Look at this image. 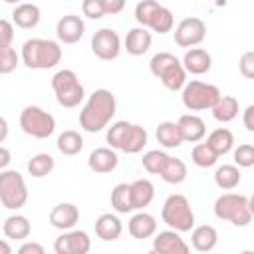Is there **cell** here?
I'll return each instance as SVG.
<instances>
[{
    "instance_id": "cell-7",
    "label": "cell",
    "mask_w": 254,
    "mask_h": 254,
    "mask_svg": "<svg viewBox=\"0 0 254 254\" xmlns=\"http://www.w3.org/2000/svg\"><path fill=\"white\" fill-rule=\"evenodd\" d=\"M52 89L62 107H77L85 97V89L73 69L56 71L52 77Z\"/></svg>"
},
{
    "instance_id": "cell-37",
    "label": "cell",
    "mask_w": 254,
    "mask_h": 254,
    "mask_svg": "<svg viewBox=\"0 0 254 254\" xmlns=\"http://www.w3.org/2000/svg\"><path fill=\"white\" fill-rule=\"evenodd\" d=\"M167 159H169V155H167L165 151L153 149V151H147V153L143 155L141 165H143V169H145L147 173H151V175H159Z\"/></svg>"
},
{
    "instance_id": "cell-16",
    "label": "cell",
    "mask_w": 254,
    "mask_h": 254,
    "mask_svg": "<svg viewBox=\"0 0 254 254\" xmlns=\"http://www.w3.org/2000/svg\"><path fill=\"white\" fill-rule=\"evenodd\" d=\"M147 141H149V133L145 127H141L137 123H127L123 137H121V143H119V151L129 153V155L141 153L145 149Z\"/></svg>"
},
{
    "instance_id": "cell-46",
    "label": "cell",
    "mask_w": 254,
    "mask_h": 254,
    "mask_svg": "<svg viewBox=\"0 0 254 254\" xmlns=\"http://www.w3.org/2000/svg\"><path fill=\"white\" fill-rule=\"evenodd\" d=\"M244 127L248 129V131H254V105H248L246 109H244Z\"/></svg>"
},
{
    "instance_id": "cell-17",
    "label": "cell",
    "mask_w": 254,
    "mask_h": 254,
    "mask_svg": "<svg viewBox=\"0 0 254 254\" xmlns=\"http://www.w3.org/2000/svg\"><path fill=\"white\" fill-rule=\"evenodd\" d=\"M79 220V208L73 202H60L50 212V222L54 228H60L64 232L73 230V226Z\"/></svg>"
},
{
    "instance_id": "cell-2",
    "label": "cell",
    "mask_w": 254,
    "mask_h": 254,
    "mask_svg": "<svg viewBox=\"0 0 254 254\" xmlns=\"http://www.w3.org/2000/svg\"><path fill=\"white\" fill-rule=\"evenodd\" d=\"M62 60V48L54 40L32 38L22 46V62L30 69H50L56 67Z\"/></svg>"
},
{
    "instance_id": "cell-32",
    "label": "cell",
    "mask_w": 254,
    "mask_h": 254,
    "mask_svg": "<svg viewBox=\"0 0 254 254\" xmlns=\"http://www.w3.org/2000/svg\"><path fill=\"white\" fill-rule=\"evenodd\" d=\"M157 141L165 147V149H177L183 145L179 127L175 121H161L157 125Z\"/></svg>"
},
{
    "instance_id": "cell-22",
    "label": "cell",
    "mask_w": 254,
    "mask_h": 254,
    "mask_svg": "<svg viewBox=\"0 0 254 254\" xmlns=\"http://www.w3.org/2000/svg\"><path fill=\"white\" fill-rule=\"evenodd\" d=\"M131 189V204L133 210H143L145 206H149L155 198V187L149 179H137L129 185Z\"/></svg>"
},
{
    "instance_id": "cell-35",
    "label": "cell",
    "mask_w": 254,
    "mask_h": 254,
    "mask_svg": "<svg viewBox=\"0 0 254 254\" xmlns=\"http://www.w3.org/2000/svg\"><path fill=\"white\" fill-rule=\"evenodd\" d=\"M54 167H56V161L50 153H38L28 161V173L34 179H42V177L50 175L54 171Z\"/></svg>"
},
{
    "instance_id": "cell-15",
    "label": "cell",
    "mask_w": 254,
    "mask_h": 254,
    "mask_svg": "<svg viewBox=\"0 0 254 254\" xmlns=\"http://www.w3.org/2000/svg\"><path fill=\"white\" fill-rule=\"evenodd\" d=\"M153 250L159 254H190L189 244L175 230H163L153 238Z\"/></svg>"
},
{
    "instance_id": "cell-41",
    "label": "cell",
    "mask_w": 254,
    "mask_h": 254,
    "mask_svg": "<svg viewBox=\"0 0 254 254\" xmlns=\"http://www.w3.org/2000/svg\"><path fill=\"white\" fill-rule=\"evenodd\" d=\"M81 10H83V16H87L91 20H99V18L105 16L103 6H101V0H83Z\"/></svg>"
},
{
    "instance_id": "cell-49",
    "label": "cell",
    "mask_w": 254,
    "mask_h": 254,
    "mask_svg": "<svg viewBox=\"0 0 254 254\" xmlns=\"http://www.w3.org/2000/svg\"><path fill=\"white\" fill-rule=\"evenodd\" d=\"M0 254H12V246L2 238H0Z\"/></svg>"
},
{
    "instance_id": "cell-19",
    "label": "cell",
    "mask_w": 254,
    "mask_h": 254,
    "mask_svg": "<svg viewBox=\"0 0 254 254\" xmlns=\"http://www.w3.org/2000/svg\"><path fill=\"white\" fill-rule=\"evenodd\" d=\"M119 163V157L113 149L109 147H97L89 153L87 157V167L93 171V173H99V175H105V173H111L115 171Z\"/></svg>"
},
{
    "instance_id": "cell-48",
    "label": "cell",
    "mask_w": 254,
    "mask_h": 254,
    "mask_svg": "<svg viewBox=\"0 0 254 254\" xmlns=\"http://www.w3.org/2000/svg\"><path fill=\"white\" fill-rule=\"evenodd\" d=\"M8 137V121L0 115V143H4Z\"/></svg>"
},
{
    "instance_id": "cell-1",
    "label": "cell",
    "mask_w": 254,
    "mask_h": 254,
    "mask_svg": "<svg viewBox=\"0 0 254 254\" xmlns=\"http://www.w3.org/2000/svg\"><path fill=\"white\" fill-rule=\"evenodd\" d=\"M117 111L115 95L109 89H95L79 111V127L87 133H97L109 125Z\"/></svg>"
},
{
    "instance_id": "cell-34",
    "label": "cell",
    "mask_w": 254,
    "mask_h": 254,
    "mask_svg": "<svg viewBox=\"0 0 254 254\" xmlns=\"http://www.w3.org/2000/svg\"><path fill=\"white\" fill-rule=\"evenodd\" d=\"M111 206L115 212L119 214H127L133 212V204H131V189L127 183H119L113 187L111 190Z\"/></svg>"
},
{
    "instance_id": "cell-6",
    "label": "cell",
    "mask_w": 254,
    "mask_h": 254,
    "mask_svg": "<svg viewBox=\"0 0 254 254\" xmlns=\"http://www.w3.org/2000/svg\"><path fill=\"white\" fill-rule=\"evenodd\" d=\"M135 20L139 22L141 28H151L157 34H167L173 30L175 18L169 8L155 0H143L135 6Z\"/></svg>"
},
{
    "instance_id": "cell-11",
    "label": "cell",
    "mask_w": 254,
    "mask_h": 254,
    "mask_svg": "<svg viewBox=\"0 0 254 254\" xmlns=\"http://www.w3.org/2000/svg\"><path fill=\"white\" fill-rule=\"evenodd\" d=\"M206 36V24L196 18V16H190V18H185L179 22L177 30H175V42L177 46L181 48H194L198 46Z\"/></svg>"
},
{
    "instance_id": "cell-3",
    "label": "cell",
    "mask_w": 254,
    "mask_h": 254,
    "mask_svg": "<svg viewBox=\"0 0 254 254\" xmlns=\"http://www.w3.org/2000/svg\"><path fill=\"white\" fill-rule=\"evenodd\" d=\"M252 200L246 194L224 192L214 200V216L220 220H228L234 226H248L252 220Z\"/></svg>"
},
{
    "instance_id": "cell-42",
    "label": "cell",
    "mask_w": 254,
    "mask_h": 254,
    "mask_svg": "<svg viewBox=\"0 0 254 254\" xmlns=\"http://www.w3.org/2000/svg\"><path fill=\"white\" fill-rule=\"evenodd\" d=\"M238 69L240 73L246 77V79H252L254 77V52H244L240 56V62H238Z\"/></svg>"
},
{
    "instance_id": "cell-4",
    "label": "cell",
    "mask_w": 254,
    "mask_h": 254,
    "mask_svg": "<svg viewBox=\"0 0 254 254\" xmlns=\"http://www.w3.org/2000/svg\"><path fill=\"white\" fill-rule=\"evenodd\" d=\"M149 69L171 91H179L187 83V71H185L181 60L175 54H171V52L155 54L151 58V62H149Z\"/></svg>"
},
{
    "instance_id": "cell-8",
    "label": "cell",
    "mask_w": 254,
    "mask_h": 254,
    "mask_svg": "<svg viewBox=\"0 0 254 254\" xmlns=\"http://www.w3.org/2000/svg\"><path fill=\"white\" fill-rule=\"evenodd\" d=\"M181 99L189 111H204V109H212L214 103L220 99V89L212 83L190 79L185 83Z\"/></svg>"
},
{
    "instance_id": "cell-14",
    "label": "cell",
    "mask_w": 254,
    "mask_h": 254,
    "mask_svg": "<svg viewBox=\"0 0 254 254\" xmlns=\"http://www.w3.org/2000/svg\"><path fill=\"white\" fill-rule=\"evenodd\" d=\"M83 32H85V24L81 20V16H75V14H67V16H62L56 24V36L60 42L64 44H75L83 38Z\"/></svg>"
},
{
    "instance_id": "cell-39",
    "label": "cell",
    "mask_w": 254,
    "mask_h": 254,
    "mask_svg": "<svg viewBox=\"0 0 254 254\" xmlns=\"http://www.w3.org/2000/svg\"><path fill=\"white\" fill-rule=\"evenodd\" d=\"M234 163L236 167H242V169H248L254 165V147L250 143H242L234 149Z\"/></svg>"
},
{
    "instance_id": "cell-36",
    "label": "cell",
    "mask_w": 254,
    "mask_h": 254,
    "mask_svg": "<svg viewBox=\"0 0 254 254\" xmlns=\"http://www.w3.org/2000/svg\"><path fill=\"white\" fill-rule=\"evenodd\" d=\"M190 159L196 167L200 169H208V167H214L216 161H218V155L206 145V143H196L190 151Z\"/></svg>"
},
{
    "instance_id": "cell-26",
    "label": "cell",
    "mask_w": 254,
    "mask_h": 254,
    "mask_svg": "<svg viewBox=\"0 0 254 254\" xmlns=\"http://www.w3.org/2000/svg\"><path fill=\"white\" fill-rule=\"evenodd\" d=\"M2 230H4L6 238H10V240H26L32 232V226L24 214H10L4 220Z\"/></svg>"
},
{
    "instance_id": "cell-10",
    "label": "cell",
    "mask_w": 254,
    "mask_h": 254,
    "mask_svg": "<svg viewBox=\"0 0 254 254\" xmlns=\"http://www.w3.org/2000/svg\"><path fill=\"white\" fill-rule=\"evenodd\" d=\"M20 127L26 135L36 139H48L56 131V119L52 113L38 105H28L20 113Z\"/></svg>"
},
{
    "instance_id": "cell-21",
    "label": "cell",
    "mask_w": 254,
    "mask_h": 254,
    "mask_svg": "<svg viewBox=\"0 0 254 254\" xmlns=\"http://www.w3.org/2000/svg\"><path fill=\"white\" fill-rule=\"evenodd\" d=\"M129 234L137 240H145V238H151L155 232H157V218L145 210H139L135 212L131 218H129Z\"/></svg>"
},
{
    "instance_id": "cell-47",
    "label": "cell",
    "mask_w": 254,
    "mask_h": 254,
    "mask_svg": "<svg viewBox=\"0 0 254 254\" xmlns=\"http://www.w3.org/2000/svg\"><path fill=\"white\" fill-rule=\"evenodd\" d=\"M10 161H12L10 151H8L6 147H2V145H0V171H6V169H8V165H10Z\"/></svg>"
},
{
    "instance_id": "cell-38",
    "label": "cell",
    "mask_w": 254,
    "mask_h": 254,
    "mask_svg": "<svg viewBox=\"0 0 254 254\" xmlns=\"http://www.w3.org/2000/svg\"><path fill=\"white\" fill-rule=\"evenodd\" d=\"M20 64V56L12 46L0 48V73H12Z\"/></svg>"
},
{
    "instance_id": "cell-50",
    "label": "cell",
    "mask_w": 254,
    "mask_h": 254,
    "mask_svg": "<svg viewBox=\"0 0 254 254\" xmlns=\"http://www.w3.org/2000/svg\"><path fill=\"white\" fill-rule=\"evenodd\" d=\"M240 254H254V252H252V250H242Z\"/></svg>"
},
{
    "instance_id": "cell-43",
    "label": "cell",
    "mask_w": 254,
    "mask_h": 254,
    "mask_svg": "<svg viewBox=\"0 0 254 254\" xmlns=\"http://www.w3.org/2000/svg\"><path fill=\"white\" fill-rule=\"evenodd\" d=\"M12 40H14V26H12V22L0 18V48L12 46Z\"/></svg>"
},
{
    "instance_id": "cell-13",
    "label": "cell",
    "mask_w": 254,
    "mask_h": 254,
    "mask_svg": "<svg viewBox=\"0 0 254 254\" xmlns=\"http://www.w3.org/2000/svg\"><path fill=\"white\" fill-rule=\"evenodd\" d=\"M91 248V238L83 230H67L60 234L54 242L56 254H87Z\"/></svg>"
},
{
    "instance_id": "cell-30",
    "label": "cell",
    "mask_w": 254,
    "mask_h": 254,
    "mask_svg": "<svg viewBox=\"0 0 254 254\" xmlns=\"http://www.w3.org/2000/svg\"><path fill=\"white\" fill-rule=\"evenodd\" d=\"M240 179H242V173L236 165H222L214 171V183L218 189L222 190H232L240 185Z\"/></svg>"
},
{
    "instance_id": "cell-44",
    "label": "cell",
    "mask_w": 254,
    "mask_h": 254,
    "mask_svg": "<svg viewBox=\"0 0 254 254\" xmlns=\"http://www.w3.org/2000/svg\"><path fill=\"white\" fill-rule=\"evenodd\" d=\"M16 254H46V248L40 244V242H34V240H26Z\"/></svg>"
},
{
    "instance_id": "cell-9",
    "label": "cell",
    "mask_w": 254,
    "mask_h": 254,
    "mask_svg": "<svg viewBox=\"0 0 254 254\" xmlns=\"http://www.w3.org/2000/svg\"><path fill=\"white\" fill-rule=\"evenodd\" d=\"M0 202L8 210H18L28 202L26 181L14 169L0 171Z\"/></svg>"
},
{
    "instance_id": "cell-45",
    "label": "cell",
    "mask_w": 254,
    "mask_h": 254,
    "mask_svg": "<svg viewBox=\"0 0 254 254\" xmlns=\"http://www.w3.org/2000/svg\"><path fill=\"white\" fill-rule=\"evenodd\" d=\"M101 6L105 14H119L125 8V2L123 0H101Z\"/></svg>"
},
{
    "instance_id": "cell-27",
    "label": "cell",
    "mask_w": 254,
    "mask_h": 254,
    "mask_svg": "<svg viewBox=\"0 0 254 254\" xmlns=\"http://www.w3.org/2000/svg\"><path fill=\"white\" fill-rule=\"evenodd\" d=\"M12 20L18 28H24V30L36 28L40 22V8L36 4H30V2L18 4L12 12Z\"/></svg>"
},
{
    "instance_id": "cell-29",
    "label": "cell",
    "mask_w": 254,
    "mask_h": 254,
    "mask_svg": "<svg viewBox=\"0 0 254 254\" xmlns=\"http://www.w3.org/2000/svg\"><path fill=\"white\" fill-rule=\"evenodd\" d=\"M206 145L220 157V155H226L232 147H234V133L226 127H218L214 129L208 137H206Z\"/></svg>"
},
{
    "instance_id": "cell-18",
    "label": "cell",
    "mask_w": 254,
    "mask_h": 254,
    "mask_svg": "<svg viewBox=\"0 0 254 254\" xmlns=\"http://www.w3.org/2000/svg\"><path fill=\"white\" fill-rule=\"evenodd\" d=\"M177 127H179L181 139L183 141H189V143H198L206 135V125H204L202 117H198L194 113L181 115L179 121H177Z\"/></svg>"
},
{
    "instance_id": "cell-33",
    "label": "cell",
    "mask_w": 254,
    "mask_h": 254,
    "mask_svg": "<svg viewBox=\"0 0 254 254\" xmlns=\"http://www.w3.org/2000/svg\"><path fill=\"white\" fill-rule=\"evenodd\" d=\"M58 151L62 155H67V157H73V155H79L81 149H83V137L73 131V129H67L64 133H60L58 137Z\"/></svg>"
},
{
    "instance_id": "cell-31",
    "label": "cell",
    "mask_w": 254,
    "mask_h": 254,
    "mask_svg": "<svg viewBox=\"0 0 254 254\" xmlns=\"http://www.w3.org/2000/svg\"><path fill=\"white\" fill-rule=\"evenodd\" d=\"M212 117L220 123H228L238 115V99L232 95H220V99L214 103V107L210 109Z\"/></svg>"
},
{
    "instance_id": "cell-5",
    "label": "cell",
    "mask_w": 254,
    "mask_h": 254,
    "mask_svg": "<svg viewBox=\"0 0 254 254\" xmlns=\"http://www.w3.org/2000/svg\"><path fill=\"white\" fill-rule=\"evenodd\" d=\"M163 222L175 232H190L194 228V212L185 194H169L161 208Z\"/></svg>"
},
{
    "instance_id": "cell-24",
    "label": "cell",
    "mask_w": 254,
    "mask_h": 254,
    "mask_svg": "<svg viewBox=\"0 0 254 254\" xmlns=\"http://www.w3.org/2000/svg\"><path fill=\"white\" fill-rule=\"evenodd\" d=\"M190 244L198 252H210L218 244V232L210 224H200L194 226L190 232Z\"/></svg>"
},
{
    "instance_id": "cell-12",
    "label": "cell",
    "mask_w": 254,
    "mask_h": 254,
    "mask_svg": "<svg viewBox=\"0 0 254 254\" xmlns=\"http://www.w3.org/2000/svg\"><path fill=\"white\" fill-rule=\"evenodd\" d=\"M91 52L99 60H115L121 52V38L111 28H101L91 36Z\"/></svg>"
},
{
    "instance_id": "cell-23",
    "label": "cell",
    "mask_w": 254,
    "mask_h": 254,
    "mask_svg": "<svg viewBox=\"0 0 254 254\" xmlns=\"http://www.w3.org/2000/svg\"><path fill=\"white\" fill-rule=\"evenodd\" d=\"M151 42H153L151 32H147V30L141 28V26H137V28H131V30L127 32L123 46H125L127 54H131V56H143V54L151 48Z\"/></svg>"
},
{
    "instance_id": "cell-40",
    "label": "cell",
    "mask_w": 254,
    "mask_h": 254,
    "mask_svg": "<svg viewBox=\"0 0 254 254\" xmlns=\"http://www.w3.org/2000/svg\"><path fill=\"white\" fill-rule=\"evenodd\" d=\"M129 121H115L111 123V127H107V133H105V139L109 143V149H117L119 151V143H121V137H123V131L127 127Z\"/></svg>"
},
{
    "instance_id": "cell-25",
    "label": "cell",
    "mask_w": 254,
    "mask_h": 254,
    "mask_svg": "<svg viewBox=\"0 0 254 254\" xmlns=\"http://www.w3.org/2000/svg\"><path fill=\"white\" fill-rule=\"evenodd\" d=\"M121 232H123V224H121V220H119L115 214H111V212H103V214L95 220V234H97L101 240H105V242L117 240V238L121 236Z\"/></svg>"
},
{
    "instance_id": "cell-28",
    "label": "cell",
    "mask_w": 254,
    "mask_h": 254,
    "mask_svg": "<svg viewBox=\"0 0 254 254\" xmlns=\"http://www.w3.org/2000/svg\"><path fill=\"white\" fill-rule=\"evenodd\" d=\"M159 177L165 183H169V185H181L187 179V165H185V161L179 159V157H171L169 155V159L165 161Z\"/></svg>"
},
{
    "instance_id": "cell-51",
    "label": "cell",
    "mask_w": 254,
    "mask_h": 254,
    "mask_svg": "<svg viewBox=\"0 0 254 254\" xmlns=\"http://www.w3.org/2000/svg\"><path fill=\"white\" fill-rule=\"evenodd\" d=\"M147 254H159V252H157V250H153V248H151V250H149V252H147Z\"/></svg>"
},
{
    "instance_id": "cell-20",
    "label": "cell",
    "mask_w": 254,
    "mask_h": 254,
    "mask_svg": "<svg viewBox=\"0 0 254 254\" xmlns=\"http://www.w3.org/2000/svg\"><path fill=\"white\" fill-rule=\"evenodd\" d=\"M181 64H183L185 71L194 73V75H202V73H206L210 69L212 58L204 48H190V50L185 52Z\"/></svg>"
}]
</instances>
